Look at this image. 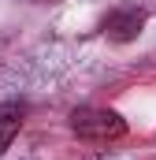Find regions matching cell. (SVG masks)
I'll use <instances>...</instances> for the list:
<instances>
[{
    "label": "cell",
    "mask_w": 156,
    "mask_h": 160,
    "mask_svg": "<svg viewBox=\"0 0 156 160\" xmlns=\"http://www.w3.org/2000/svg\"><path fill=\"white\" fill-rule=\"evenodd\" d=\"M71 127L78 138H89V142H112L126 134V119L112 108H75Z\"/></svg>",
    "instance_id": "6da1fadb"
},
{
    "label": "cell",
    "mask_w": 156,
    "mask_h": 160,
    "mask_svg": "<svg viewBox=\"0 0 156 160\" xmlns=\"http://www.w3.org/2000/svg\"><path fill=\"white\" fill-rule=\"evenodd\" d=\"M22 116H26V108H22L19 101H4V104H0V157H4V149L15 142V134H19V127H22Z\"/></svg>",
    "instance_id": "3957f363"
},
{
    "label": "cell",
    "mask_w": 156,
    "mask_h": 160,
    "mask_svg": "<svg viewBox=\"0 0 156 160\" xmlns=\"http://www.w3.org/2000/svg\"><path fill=\"white\" fill-rule=\"evenodd\" d=\"M141 26H145V15L138 8H119V11H112L104 19V34L112 41H134L141 34Z\"/></svg>",
    "instance_id": "7a4b0ae2"
}]
</instances>
